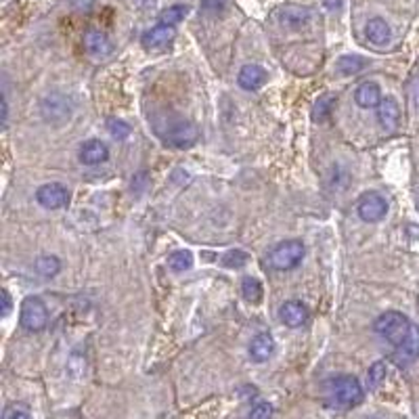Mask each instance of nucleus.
<instances>
[{
	"label": "nucleus",
	"mask_w": 419,
	"mask_h": 419,
	"mask_svg": "<svg viewBox=\"0 0 419 419\" xmlns=\"http://www.w3.org/2000/svg\"><path fill=\"white\" fill-rule=\"evenodd\" d=\"M415 323H411L402 312H384L382 317H377L373 330L377 336H382L384 340H388L390 344H394V348H398L409 336H411V330H413Z\"/></svg>",
	"instance_id": "obj_1"
},
{
	"label": "nucleus",
	"mask_w": 419,
	"mask_h": 419,
	"mask_svg": "<svg viewBox=\"0 0 419 419\" xmlns=\"http://www.w3.org/2000/svg\"><path fill=\"white\" fill-rule=\"evenodd\" d=\"M304 243L298 241V239H289V241H283L279 246H275L268 254V264L275 268V271H291L296 268L302 258H304Z\"/></svg>",
	"instance_id": "obj_2"
},
{
	"label": "nucleus",
	"mask_w": 419,
	"mask_h": 419,
	"mask_svg": "<svg viewBox=\"0 0 419 419\" xmlns=\"http://www.w3.org/2000/svg\"><path fill=\"white\" fill-rule=\"evenodd\" d=\"M22 327L28 332H42L49 323V308L38 296H28L22 302Z\"/></svg>",
	"instance_id": "obj_3"
},
{
	"label": "nucleus",
	"mask_w": 419,
	"mask_h": 419,
	"mask_svg": "<svg viewBox=\"0 0 419 419\" xmlns=\"http://www.w3.org/2000/svg\"><path fill=\"white\" fill-rule=\"evenodd\" d=\"M332 390V400L336 404H342V407H354L363 400V386L357 377L352 375H342V377H336L330 386Z\"/></svg>",
	"instance_id": "obj_4"
},
{
	"label": "nucleus",
	"mask_w": 419,
	"mask_h": 419,
	"mask_svg": "<svg viewBox=\"0 0 419 419\" xmlns=\"http://www.w3.org/2000/svg\"><path fill=\"white\" fill-rule=\"evenodd\" d=\"M160 135H162V139L170 147H178V149L193 147L197 143V139H199L197 128L191 122H185V120H172V122H168L166 132H160Z\"/></svg>",
	"instance_id": "obj_5"
},
{
	"label": "nucleus",
	"mask_w": 419,
	"mask_h": 419,
	"mask_svg": "<svg viewBox=\"0 0 419 419\" xmlns=\"http://www.w3.org/2000/svg\"><path fill=\"white\" fill-rule=\"evenodd\" d=\"M357 212L365 223H379L388 212V203L382 195L369 191V193L361 195V199L357 203Z\"/></svg>",
	"instance_id": "obj_6"
},
{
	"label": "nucleus",
	"mask_w": 419,
	"mask_h": 419,
	"mask_svg": "<svg viewBox=\"0 0 419 419\" xmlns=\"http://www.w3.org/2000/svg\"><path fill=\"white\" fill-rule=\"evenodd\" d=\"M36 199L46 210H59L69 203V191L59 182H49L36 191Z\"/></svg>",
	"instance_id": "obj_7"
},
{
	"label": "nucleus",
	"mask_w": 419,
	"mask_h": 419,
	"mask_svg": "<svg viewBox=\"0 0 419 419\" xmlns=\"http://www.w3.org/2000/svg\"><path fill=\"white\" fill-rule=\"evenodd\" d=\"M176 38V30L174 26H166V24H157L155 28H151L149 32L143 34V46L147 51H160L166 49L168 44H172V40Z\"/></svg>",
	"instance_id": "obj_8"
},
{
	"label": "nucleus",
	"mask_w": 419,
	"mask_h": 419,
	"mask_svg": "<svg viewBox=\"0 0 419 419\" xmlns=\"http://www.w3.org/2000/svg\"><path fill=\"white\" fill-rule=\"evenodd\" d=\"M279 319L283 325L296 330V327H302L306 321H308V310L302 302L298 300H287L281 308H279Z\"/></svg>",
	"instance_id": "obj_9"
},
{
	"label": "nucleus",
	"mask_w": 419,
	"mask_h": 419,
	"mask_svg": "<svg viewBox=\"0 0 419 419\" xmlns=\"http://www.w3.org/2000/svg\"><path fill=\"white\" fill-rule=\"evenodd\" d=\"M84 49L92 57H108L114 53V44H112L110 36L101 30H88L84 34Z\"/></svg>",
	"instance_id": "obj_10"
},
{
	"label": "nucleus",
	"mask_w": 419,
	"mask_h": 419,
	"mask_svg": "<svg viewBox=\"0 0 419 419\" xmlns=\"http://www.w3.org/2000/svg\"><path fill=\"white\" fill-rule=\"evenodd\" d=\"M377 120L382 124L384 130L392 132L398 128V122H400V108L398 103L392 99V96H386L382 99V103L377 105Z\"/></svg>",
	"instance_id": "obj_11"
},
{
	"label": "nucleus",
	"mask_w": 419,
	"mask_h": 419,
	"mask_svg": "<svg viewBox=\"0 0 419 419\" xmlns=\"http://www.w3.org/2000/svg\"><path fill=\"white\" fill-rule=\"evenodd\" d=\"M266 69L256 65V63H250V65H243L239 76H237V82L243 90H258L266 84Z\"/></svg>",
	"instance_id": "obj_12"
},
{
	"label": "nucleus",
	"mask_w": 419,
	"mask_h": 419,
	"mask_svg": "<svg viewBox=\"0 0 419 419\" xmlns=\"http://www.w3.org/2000/svg\"><path fill=\"white\" fill-rule=\"evenodd\" d=\"M108 157H110L108 145L96 141V139H90L80 147V162L86 166H99L103 162H108Z\"/></svg>",
	"instance_id": "obj_13"
},
{
	"label": "nucleus",
	"mask_w": 419,
	"mask_h": 419,
	"mask_svg": "<svg viewBox=\"0 0 419 419\" xmlns=\"http://www.w3.org/2000/svg\"><path fill=\"white\" fill-rule=\"evenodd\" d=\"M415 359H419V327L417 325H413L411 336L398 348H394V361L398 365H409Z\"/></svg>",
	"instance_id": "obj_14"
},
{
	"label": "nucleus",
	"mask_w": 419,
	"mask_h": 419,
	"mask_svg": "<svg viewBox=\"0 0 419 419\" xmlns=\"http://www.w3.org/2000/svg\"><path fill=\"white\" fill-rule=\"evenodd\" d=\"M382 90L375 82H363L357 90H354V101L359 108L363 110H371V108H377L382 103Z\"/></svg>",
	"instance_id": "obj_15"
},
{
	"label": "nucleus",
	"mask_w": 419,
	"mask_h": 419,
	"mask_svg": "<svg viewBox=\"0 0 419 419\" xmlns=\"http://www.w3.org/2000/svg\"><path fill=\"white\" fill-rule=\"evenodd\" d=\"M273 352H275V340L271 334H258L250 344V357L256 363L268 361L273 357Z\"/></svg>",
	"instance_id": "obj_16"
},
{
	"label": "nucleus",
	"mask_w": 419,
	"mask_h": 419,
	"mask_svg": "<svg viewBox=\"0 0 419 419\" xmlns=\"http://www.w3.org/2000/svg\"><path fill=\"white\" fill-rule=\"evenodd\" d=\"M365 32H367L369 42L375 44V46H384V44H388L390 38H392L390 26H388L384 19H379V17L371 19V22L367 24V30H365Z\"/></svg>",
	"instance_id": "obj_17"
},
{
	"label": "nucleus",
	"mask_w": 419,
	"mask_h": 419,
	"mask_svg": "<svg viewBox=\"0 0 419 419\" xmlns=\"http://www.w3.org/2000/svg\"><path fill=\"white\" fill-rule=\"evenodd\" d=\"M168 266L174 273H185L193 266V254L189 250H176L168 256Z\"/></svg>",
	"instance_id": "obj_18"
},
{
	"label": "nucleus",
	"mask_w": 419,
	"mask_h": 419,
	"mask_svg": "<svg viewBox=\"0 0 419 419\" xmlns=\"http://www.w3.org/2000/svg\"><path fill=\"white\" fill-rule=\"evenodd\" d=\"M241 293L246 296V300L248 302H252V304H258L260 300H262V283L256 279V277H246L243 281H241Z\"/></svg>",
	"instance_id": "obj_19"
},
{
	"label": "nucleus",
	"mask_w": 419,
	"mask_h": 419,
	"mask_svg": "<svg viewBox=\"0 0 419 419\" xmlns=\"http://www.w3.org/2000/svg\"><path fill=\"white\" fill-rule=\"evenodd\" d=\"M36 271H38L42 277L53 279L55 275H59L61 262H59V258H55V256H40L38 262H36Z\"/></svg>",
	"instance_id": "obj_20"
},
{
	"label": "nucleus",
	"mask_w": 419,
	"mask_h": 419,
	"mask_svg": "<svg viewBox=\"0 0 419 419\" xmlns=\"http://www.w3.org/2000/svg\"><path fill=\"white\" fill-rule=\"evenodd\" d=\"M187 13H189V7H185V5H172V7H168L160 15V22L166 24V26H176V24H180L187 17Z\"/></svg>",
	"instance_id": "obj_21"
},
{
	"label": "nucleus",
	"mask_w": 419,
	"mask_h": 419,
	"mask_svg": "<svg viewBox=\"0 0 419 419\" xmlns=\"http://www.w3.org/2000/svg\"><path fill=\"white\" fill-rule=\"evenodd\" d=\"M365 67V61L357 55H346L338 61V71L344 74V76H352V74H359L361 69Z\"/></svg>",
	"instance_id": "obj_22"
},
{
	"label": "nucleus",
	"mask_w": 419,
	"mask_h": 419,
	"mask_svg": "<svg viewBox=\"0 0 419 419\" xmlns=\"http://www.w3.org/2000/svg\"><path fill=\"white\" fill-rule=\"evenodd\" d=\"M250 262V256L243 250H231L223 256V264L227 268H241Z\"/></svg>",
	"instance_id": "obj_23"
},
{
	"label": "nucleus",
	"mask_w": 419,
	"mask_h": 419,
	"mask_svg": "<svg viewBox=\"0 0 419 419\" xmlns=\"http://www.w3.org/2000/svg\"><path fill=\"white\" fill-rule=\"evenodd\" d=\"M108 128H110V135L118 141H124L130 137V126L122 120H116V118L108 120Z\"/></svg>",
	"instance_id": "obj_24"
},
{
	"label": "nucleus",
	"mask_w": 419,
	"mask_h": 419,
	"mask_svg": "<svg viewBox=\"0 0 419 419\" xmlns=\"http://www.w3.org/2000/svg\"><path fill=\"white\" fill-rule=\"evenodd\" d=\"M367 379H369V388L375 390L386 379V363H382V361L373 363L371 369H369V373H367Z\"/></svg>",
	"instance_id": "obj_25"
},
{
	"label": "nucleus",
	"mask_w": 419,
	"mask_h": 419,
	"mask_svg": "<svg viewBox=\"0 0 419 419\" xmlns=\"http://www.w3.org/2000/svg\"><path fill=\"white\" fill-rule=\"evenodd\" d=\"M334 103H336V99L334 96H321L319 101H317V105H314V120H325L327 116H330V112H332V108H334Z\"/></svg>",
	"instance_id": "obj_26"
},
{
	"label": "nucleus",
	"mask_w": 419,
	"mask_h": 419,
	"mask_svg": "<svg viewBox=\"0 0 419 419\" xmlns=\"http://www.w3.org/2000/svg\"><path fill=\"white\" fill-rule=\"evenodd\" d=\"M248 419H273V407L268 402H258L252 407Z\"/></svg>",
	"instance_id": "obj_27"
},
{
	"label": "nucleus",
	"mask_w": 419,
	"mask_h": 419,
	"mask_svg": "<svg viewBox=\"0 0 419 419\" xmlns=\"http://www.w3.org/2000/svg\"><path fill=\"white\" fill-rule=\"evenodd\" d=\"M3 419H32V415L24 404H11V407L5 409Z\"/></svg>",
	"instance_id": "obj_28"
},
{
	"label": "nucleus",
	"mask_w": 419,
	"mask_h": 419,
	"mask_svg": "<svg viewBox=\"0 0 419 419\" xmlns=\"http://www.w3.org/2000/svg\"><path fill=\"white\" fill-rule=\"evenodd\" d=\"M407 92H409V99H411V103H413V108L419 110V76H415V78L409 80Z\"/></svg>",
	"instance_id": "obj_29"
},
{
	"label": "nucleus",
	"mask_w": 419,
	"mask_h": 419,
	"mask_svg": "<svg viewBox=\"0 0 419 419\" xmlns=\"http://www.w3.org/2000/svg\"><path fill=\"white\" fill-rule=\"evenodd\" d=\"M229 5V0H201V9L207 13H219Z\"/></svg>",
	"instance_id": "obj_30"
},
{
	"label": "nucleus",
	"mask_w": 419,
	"mask_h": 419,
	"mask_svg": "<svg viewBox=\"0 0 419 419\" xmlns=\"http://www.w3.org/2000/svg\"><path fill=\"white\" fill-rule=\"evenodd\" d=\"M71 7L78 9V11H88L92 7V0H69Z\"/></svg>",
	"instance_id": "obj_31"
},
{
	"label": "nucleus",
	"mask_w": 419,
	"mask_h": 419,
	"mask_svg": "<svg viewBox=\"0 0 419 419\" xmlns=\"http://www.w3.org/2000/svg\"><path fill=\"white\" fill-rule=\"evenodd\" d=\"M11 306H13V302H11V293H9L7 289H3V314H5V317L11 312Z\"/></svg>",
	"instance_id": "obj_32"
},
{
	"label": "nucleus",
	"mask_w": 419,
	"mask_h": 419,
	"mask_svg": "<svg viewBox=\"0 0 419 419\" xmlns=\"http://www.w3.org/2000/svg\"><path fill=\"white\" fill-rule=\"evenodd\" d=\"M7 118H9V105L7 99L3 96V126H7Z\"/></svg>",
	"instance_id": "obj_33"
}]
</instances>
